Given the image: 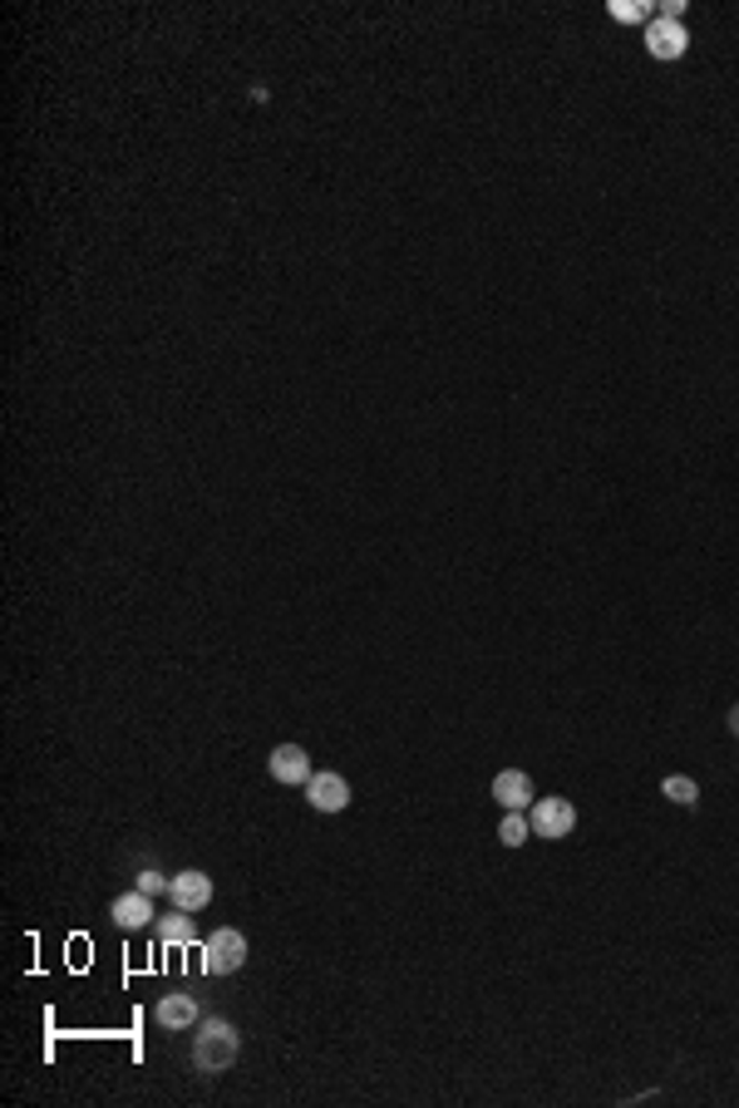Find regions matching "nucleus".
Returning a JSON list of instances; mask_svg holds the SVG:
<instances>
[{"instance_id": "obj_1", "label": "nucleus", "mask_w": 739, "mask_h": 1108, "mask_svg": "<svg viewBox=\"0 0 739 1108\" xmlns=\"http://www.w3.org/2000/svg\"><path fill=\"white\" fill-rule=\"evenodd\" d=\"M242 1054V1030L232 1020H197L193 1025V1044H188V1064L197 1074H227Z\"/></svg>"}, {"instance_id": "obj_2", "label": "nucleus", "mask_w": 739, "mask_h": 1108, "mask_svg": "<svg viewBox=\"0 0 739 1108\" xmlns=\"http://www.w3.org/2000/svg\"><path fill=\"white\" fill-rule=\"evenodd\" d=\"M203 966H207V976H237V970L247 966V936H242L237 926H217L203 942Z\"/></svg>"}, {"instance_id": "obj_3", "label": "nucleus", "mask_w": 739, "mask_h": 1108, "mask_svg": "<svg viewBox=\"0 0 739 1108\" xmlns=\"http://www.w3.org/2000/svg\"><path fill=\"white\" fill-rule=\"evenodd\" d=\"M690 50V30H685V20H671V15H656L646 25V55L661 60V65H675V60Z\"/></svg>"}, {"instance_id": "obj_4", "label": "nucleus", "mask_w": 739, "mask_h": 1108, "mask_svg": "<svg viewBox=\"0 0 739 1108\" xmlns=\"http://www.w3.org/2000/svg\"><path fill=\"white\" fill-rule=\"evenodd\" d=\"M306 804H311L315 813H345L351 808V784H345V774H335V768H315L311 784H306Z\"/></svg>"}, {"instance_id": "obj_5", "label": "nucleus", "mask_w": 739, "mask_h": 1108, "mask_svg": "<svg viewBox=\"0 0 739 1108\" xmlns=\"http://www.w3.org/2000/svg\"><path fill=\"white\" fill-rule=\"evenodd\" d=\"M267 774L277 778V784H287V788H306L315 768H311V754H306L301 744H277L267 754Z\"/></svg>"}, {"instance_id": "obj_6", "label": "nucleus", "mask_w": 739, "mask_h": 1108, "mask_svg": "<svg viewBox=\"0 0 739 1108\" xmlns=\"http://www.w3.org/2000/svg\"><path fill=\"white\" fill-rule=\"evenodd\" d=\"M527 818H533L537 838H553V842L577 828V808L567 804V798H537V804L527 808Z\"/></svg>"}, {"instance_id": "obj_7", "label": "nucleus", "mask_w": 739, "mask_h": 1108, "mask_svg": "<svg viewBox=\"0 0 739 1108\" xmlns=\"http://www.w3.org/2000/svg\"><path fill=\"white\" fill-rule=\"evenodd\" d=\"M168 902L178 912H203L213 902V878L203 868H188V872H173V886H168Z\"/></svg>"}, {"instance_id": "obj_8", "label": "nucleus", "mask_w": 739, "mask_h": 1108, "mask_svg": "<svg viewBox=\"0 0 739 1108\" xmlns=\"http://www.w3.org/2000/svg\"><path fill=\"white\" fill-rule=\"evenodd\" d=\"M197 1020H203V1005H197V996H188V990H173V996H163L153 1005V1025L158 1030H193Z\"/></svg>"}, {"instance_id": "obj_9", "label": "nucleus", "mask_w": 739, "mask_h": 1108, "mask_svg": "<svg viewBox=\"0 0 739 1108\" xmlns=\"http://www.w3.org/2000/svg\"><path fill=\"white\" fill-rule=\"evenodd\" d=\"M153 936H158V946L163 951H183V946H203V936H197V922H193V912H163L153 922Z\"/></svg>"}, {"instance_id": "obj_10", "label": "nucleus", "mask_w": 739, "mask_h": 1108, "mask_svg": "<svg viewBox=\"0 0 739 1108\" xmlns=\"http://www.w3.org/2000/svg\"><path fill=\"white\" fill-rule=\"evenodd\" d=\"M109 916H114V926H119V932H143L148 922H158V916H153V896L139 892V886H133V892H119V896H114V902H109Z\"/></svg>"}, {"instance_id": "obj_11", "label": "nucleus", "mask_w": 739, "mask_h": 1108, "mask_svg": "<svg viewBox=\"0 0 739 1108\" xmlns=\"http://www.w3.org/2000/svg\"><path fill=\"white\" fill-rule=\"evenodd\" d=\"M537 788H533V778L523 774V768H503L499 778H493V798H499V808L503 813H527L537 804Z\"/></svg>"}, {"instance_id": "obj_12", "label": "nucleus", "mask_w": 739, "mask_h": 1108, "mask_svg": "<svg viewBox=\"0 0 739 1108\" xmlns=\"http://www.w3.org/2000/svg\"><path fill=\"white\" fill-rule=\"evenodd\" d=\"M607 15L617 20V25H651V20H656V6H651V0H611Z\"/></svg>"}, {"instance_id": "obj_13", "label": "nucleus", "mask_w": 739, "mask_h": 1108, "mask_svg": "<svg viewBox=\"0 0 739 1108\" xmlns=\"http://www.w3.org/2000/svg\"><path fill=\"white\" fill-rule=\"evenodd\" d=\"M527 838H533V818H527V813H503V822H499L503 848H523Z\"/></svg>"}, {"instance_id": "obj_14", "label": "nucleus", "mask_w": 739, "mask_h": 1108, "mask_svg": "<svg viewBox=\"0 0 739 1108\" xmlns=\"http://www.w3.org/2000/svg\"><path fill=\"white\" fill-rule=\"evenodd\" d=\"M661 794L671 798V804H681V808H690V804H700V784H695L690 774H671L661 784Z\"/></svg>"}, {"instance_id": "obj_15", "label": "nucleus", "mask_w": 739, "mask_h": 1108, "mask_svg": "<svg viewBox=\"0 0 739 1108\" xmlns=\"http://www.w3.org/2000/svg\"><path fill=\"white\" fill-rule=\"evenodd\" d=\"M133 886H139V892H148V896H163L168 886H173V878H163L158 868H143L139 878H133Z\"/></svg>"}, {"instance_id": "obj_16", "label": "nucleus", "mask_w": 739, "mask_h": 1108, "mask_svg": "<svg viewBox=\"0 0 739 1108\" xmlns=\"http://www.w3.org/2000/svg\"><path fill=\"white\" fill-rule=\"evenodd\" d=\"M730 734H739V704L730 710Z\"/></svg>"}]
</instances>
